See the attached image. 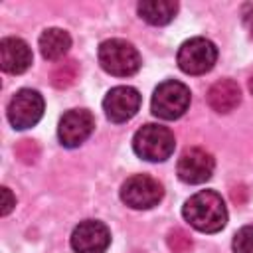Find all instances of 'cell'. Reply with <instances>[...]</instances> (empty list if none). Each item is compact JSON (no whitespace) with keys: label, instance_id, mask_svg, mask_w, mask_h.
Instances as JSON below:
<instances>
[{"label":"cell","instance_id":"obj_12","mask_svg":"<svg viewBox=\"0 0 253 253\" xmlns=\"http://www.w3.org/2000/svg\"><path fill=\"white\" fill-rule=\"evenodd\" d=\"M0 65L6 73H24L32 65L30 45L20 38H4L0 42Z\"/></svg>","mask_w":253,"mask_h":253},{"label":"cell","instance_id":"obj_5","mask_svg":"<svg viewBox=\"0 0 253 253\" xmlns=\"http://www.w3.org/2000/svg\"><path fill=\"white\" fill-rule=\"evenodd\" d=\"M164 196V188L158 180L146 174L130 176L121 186V200L132 210H150Z\"/></svg>","mask_w":253,"mask_h":253},{"label":"cell","instance_id":"obj_2","mask_svg":"<svg viewBox=\"0 0 253 253\" xmlns=\"http://www.w3.org/2000/svg\"><path fill=\"white\" fill-rule=\"evenodd\" d=\"M174 146L176 140L172 130L162 125H144L134 132L132 138L134 152L148 162H164L172 156Z\"/></svg>","mask_w":253,"mask_h":253},{"label":"cell","instance_id":"obj_1","mask_svg":"<svg viewBox=\"0 0 253 253\" xmlns=\"http://www.w3.org/2000/svg\"><path fill=\"white\" fill-rule=\"evenodd\" d=\"M184 219L198 231L215 233L227 223V208L221 196L213 190H202L186 200L182 208Z\"/></svg>","mask_w":253,"mask_h":253},{"label":"cell","instance_id":"obj_13","mask_svg":"<svg viewBox=\"0 0 253 253\" xmlns=\"http://www.w3.org/2000/svg\"><path fill=\"white\" fill-rule=\"evenodd\" d=\"M241 103V89L233 79L215 81L208 91V105L215 113H231Z\"/></svg>","mask_w":253,"mask_h":253},{"label":"cell","instance_id":"obj_20","mask_svg":"<svg viewBox=\"0 0 253 253\" xmlns=\"http://www.w3.org/2000/svg\"><path fill=\"white\" fill-rule=\"evenodd\" d=\"M2 198H4V202H2V215H6L16 206V200H14V196H12V192L8 188H2Z\"/></svg>","mask_w":253,"mask_h":253},{"label":"cell","instance_id":"obj_19","mask_svg":"<svg viewBox=\"0 0 253 253\" xmlns=\"http://www.w3.org/2000/svg\"><path fill=\"white\" fill-rule=\"evenodd\" d=\"M16 154H18V158H20L22 162L32 164V162H36V158H38V154H40V148H38V144H36L34 140H22V142L16 146Z\"/></svg>","mask_w":253,"mask_h":253},{"label":"cell","instance_id":"obj_15","mask_svg":"<svg viewBox=\"0 0 253 253\" xmlns=\"http://www.w3.org/2000/svg\"><path fill=\"white\" fill-rule=\"evenodd\" d=\"M178 12V4L172 0H142L138 2V14L152 26L168 24Z\"/></svg>","mask_w":253,"mask_h":253},{"label":"cell","instance_id":"obj_6","mask_svg":"<svg viewBox=\"0 0 253 253\" xmlns=\"http://www.w3.org/2000/svg\"><path fill=\"white\" fill-rule=\"evenodd\" d=\"M217 59L215 45L206 38H192L178 49V65L188 75L208 73Z\"/></svg>","mask_w":253,"mask_h":253},{"label":"cell","instance_id":"obj_18","mask_svg":"<svg viewBox=\"0 0 253 253\" xmlns=\"http://www.w3.org/2000/svg\"><path fill=\"white\" fill-rule=\"evenodd\" d=\"M168 247L174 253H188L192 249V239L184 229L178 227V229H172L168 233Z\"/></svg>","mask_w":253,"mask_h":253},{"label":"cell","instance_id":"obj_14","mask_svg":"<svg viewBox=\"0 0 253 253\" xmlns=\"http://www.w3.org/2000/svg\"><path fill=\"white\" fill-rule=\"evenodd\" d=\"M71 47V38L65 30L59 28H47L42 36H40V51L45 59L55 61L61 59Z\"/></svg>","mask_w":253,"mask_h":253},{"label":"cell","instance_id":"obj_10","mask_svg":"<svg viewBox=\"0 0 253 253\" xmlns=\"http://www.w3.org/2000/svg\"><path fill=\"white\" fill-rule=\"evenodd\" d=\"M111 243V231L103 221L85 219L71 233V247L75 253H105Z\"/></svg>","mask_w":253,"mask_h":253},{"label":"cell","instance_id":"obj_22","mask_svg":"<svg viewBox=\"0 0 253 253\" xmlns=\"http://www.w3.org/2000/svg\"><path fill=\"white\" fill-rule=\"evenodd\" d=\"M249 91L253 93V75H251V79H249Z\"/></svg>","mask_w":253,"mask_h":253},{"label":"cell","instance_id":"obj_8","mask_svg":"<svg viewBox=\"0 0 253 253\" xmlns=\"http://www.w3.org/2000/svg\"><path fill=\"white\" fill-rule=\"evenodd\" d=\"M95 128V119L87 109H71L67 111L57 126L59 142L67 148H75L85 142Z\"/></svg>","mask_w":253,"mask_h":253},{"label":"cell","instance_id":"obj_16","mask_svg":"<svg viewBox=\"0 0 253 253\" xmlns=\"http://www.w3.org/2000/svg\"><path fill=\"white\" fill-rule=\"evenodd\" d=\"M77 73H79V65H77L75 59L61 61V63L51 71V83H53V87H57V89L69 87V85L77 79Z\"/></svg>","mask_w":253,"mask_h":253},{"label":"cell","instance_id":"obj_11","mask_svg":"<svg viewBox=\"0 0 253 253\" xmlns=\"http://www.w3.org/2000/svg\"><path fill=\"white\" fill-rule=\"evenodd\" d=\"M138 107H140V93L128 85L113 87L103 99V111L107 119L113 123H125L132 119Z\"/></svg>","mask_w":253,"mask_h":253},{"label":"cell","instance_id":"obj_17","mask_svg":"<svg viewBox=\"0 0 253 253\" xmlns=\"http://www.w3.org/2000/svg\"><path fill=\"white\" fill-rule=\"evenodd\" d=\"M231 247H233L235 253H253V225L241 227V229L233 235Z\"/></svg>","mask_w":253,"mask_h":253},{"label":"cell","instance_id":"obj_4","mask_svg":"<svg viewBox=\"0 0 253 253\" xmlns=\"http://www.w3.org/2000/svg\"><path fill=\"white\" fill-rule=\"evenodd\" d=\"M150 107L158 119H164V121L180 119L190 107V89L184 83L174 79L164 81L154 89Z\"/></svg>","mask_w":253,"mask_h":253},{"label":"cell","instance_id":"obj_7","mask_svg":"<svg viewBox=\"0 0 253 253\" xmlns=\"http://www.w3.org/2000/svg\"><path fill=\"white\" fill-rule=\"evenodd\" d=\"M43 115V99L34 89H20L8 103V121L14 128H30Z\"/></svg>","mask_w":253,"mask_h":253},{"label":"cell","instance_id":"obj_9","mask_svg":"<svg viewBox=\"0 0 253 253\" xmlns=\"http://www.w3.org/2000/svg\"><path fill=\"white\" fill-rule=\"evenodd\" d=\"M213 166H215V160L208 150L192 146V148H186L182 152L176 170H178V178L182 182H186V184H202V182L211 178Z\"/></svg>","mask_w":253,"mask_h":253},{"label":"cell","instance_id":"obj_3","mask_svg":"<svg viewBox=\"0 0 253 253\" xmlns=\"http://www.w3.org/2000/svg\"><path fill=\"white\" fill-rule=\"evenodd\" d=\"M101 67L115 77H128L140 67V53L125 40H107L99 45Z\"/></svg>","mask_w":253,"mask_h":253},{"label":"cell","instance_id":"obj_21","mask_svg":"<svg viewBox=\"0 0 253 253\" xmlns=\"http://www.w3.org/2000/svg\"><path fill=\"white\" fill-rule=\"evenodd\" d=\"M247 24H249V30H251V38H253V16H247Z\"/></svg>","mask_w":253,"mask_h":253}]
</instances>
